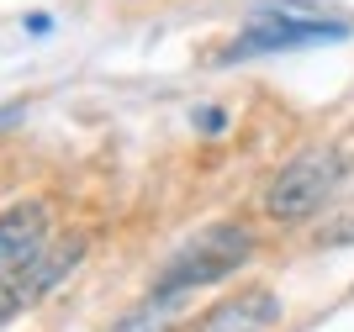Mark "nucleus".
I'll list each match as a JSON object with an SVG mask.
<instances>
[{"mask_svg":"<svg viewBox=\"0 0 354 332\" xmlns=\"http://www.w3.org/2000/svg\"><path fill=\"white\" fill-rule=\"evenodd\" d=\"M48 237V206H11L0 217V275H21L37 253H43Z\"/></svg>","mask_w":354,"mask_h":332,"instance_id":"obj_4","label":"nucleus"},{"mask_svg":"<svg viewBox=\"0 0 354 332\" xmlns=\"http://www.w3.org/2000/svg\"><path fill=\"white\" fill-rule=\"evenodd\" d=\"M344 27L339 21H291V16H259L243 37L222 58H249V53H281V48H307V43H339Z\"/></svg>","mask_w":354,"mask_h":332,"instance_id":"obj_3","label":"nucleus"},{"mask_svg":"<svg viewBox=\"0 0 354 332\" xmlns=\"http://www.w3.org/2000/svg\"><path fill=\"white\" fill-rule=\"evenodd\" d=\"M249 248H254V237L243 227H207V232H196L191 243L169 259V269L159 275V290L185 295V290H196V285H212V280L233 275L238 264L249 259Z\"/></svg>","mask_w":354,"mask_h":332,"instance_id":"obj_1","label":"nucleus"},{"mask_svg":"<svg viewBox=\"0 0 354 332\" xmlns=\"http://www.w3.org/2000/svg\"><path fill=\"white\" fill-rule=\"evenodd\" d=\"M281 322V301L270 290H249V295H233V301H217L201 317L196 332H270Z\"/></svg>","mask_w":354,"mask_h":332,"instance_id":"obj_5","label":"nucleus"},{"mask_svg":"<svg viewBox=\"0 0 354 332\" xmlns=\"http://www.w3.org/2000/svg\"><path fill=\"white\" fill-rule=\"evenodd\" d=\"M80 253H85V243H69L64 253H53V259H43V253H37V259H32L27 269L16 275V301L27 306L32 295H43V290H53V285H59V280H64V275L74 269V264H80Z\"/></svg>","mask_w":354,"mask_h":332,"instance_id":"obj_6","label":"nucleus"},{"mask_svg":"<svg viewBox=\"0 0 354 332\" xmlns=\"http://www.w3.org/2000/svg\"><path fill=\"white\" fill-rule=\"evenodd\" d=\"M175 290H159L148 306H138V311H127V317L117 322L111 332H169V317H175Z\"/></svg>","mask_w":354,"mask_h":332,"instance_id":"obj_7","label":"nucleus"},{"mask_svg":"<svg viewBox=\"0 0 354 332\" xmlns=\"http://www.w3.org/2000/svg\"><path fill=\"white\" fill-rule=\"evenodd\" d=\"M339 179H344V159L333 148H307V153H296V159L275 174V185H270V217H281V222L312 217V211L339 190Z\"/></svg>","mask_w":354,"mask_h":332,"instance_id":"obj_2","label":"nucleus"},{"mask_svg":"<svg viewBox=\"0 0 354 332\" xmlns=\"http://www.w3.org/2000/svg\"><path fill=\"white\" fill-rule=\"evenodd\" d=\"M16 306H21V301H16V290H6V285H0V322H6V317H11V311H16Z\"/></svg>","mask_w":354,"mask_h":332,"instance_id":"obj_8","label":"nucleus"}]
</instances>
